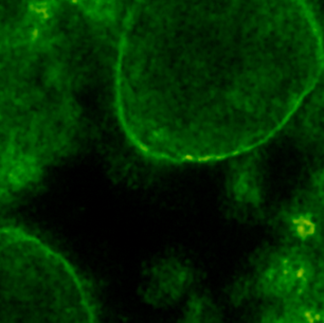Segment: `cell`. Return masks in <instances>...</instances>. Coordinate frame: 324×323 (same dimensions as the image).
<instances>
[{"mask_svg": "<svg viewBox=\"0 0 324 323\" xmlns=\"http://www.w3.org/2000/svg\"><path fill=\"white\" fill-rule=\"evenodd\" d=\"M323 72V35L308 0H131L114 113L147 158L223 161L275 136Z\"/></svg>", "mask_w": 324, "mask_h": 323, "instance_id": "cell-1", "label": "cell"}, {"mask_svg": "<svg viewBox=\"0 0 324 323\" xmlns=\"http://www.w3.org/2000/svg\"><path fill=\"white\" fill-rule=\"evenodd\" d=\"M97 307L70 262L37 236L0 226V322H93Z\"/></svg>", "mask_w": 324, "mask_h": 323, "instance_id": "cell-2", "label": "cell"}]
</instances>
